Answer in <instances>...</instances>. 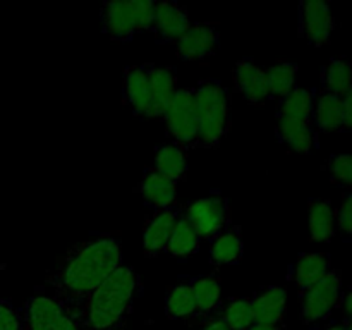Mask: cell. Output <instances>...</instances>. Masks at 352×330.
<instances>
[{"instance_id": "obj_18", "label": "cell", "mask_w": 352, "mask_h": 330, "mask_svg": "<svg viewBox=\"0 0 352 330\" xmlns=\"http://www.w3.org/2000/svg\"><path fill=\"white\" fill-rule=\"evenodd\" d=\"M140 192L143 196L144 203L150 205L155 212L170 208V206H175L177 182L158 174L153 167H148L144 170L143 179H141Z\"/></svg>"}, {"instance_id": "obj_3", "label": "cell", "mask_w": 352, "mask_h": 330, "mask_svg": "<svg viewBox=\"0 0 352 330\" xmlns=\"http://www.w3.org/2000/svg\"><path fill=\"white\" fill-rule=\"evenodd\" d=\"M198 146L219 148L230 129V95L219 79H203L192 88Z\"/></svg>"}, {"instance_id": "obj_10", "label": "cell", "mask_w": 352, "mask_h": 330, "mask_svg": "<svg viewBox=\"0 0 352 330\" xmlns=\"http://www.w3.org/2000/svg\"><path fill=\"white\" fill-rule=\"evenodd\" d=\"M336 19L327 2L305 0L299 3V36L313 47H323L330 41Z\"/></svg>"}, {"instance_id": "obj_36", "label": "cell", "mask_w": 352, "mask_h": 330, "mask_svg": "<svg viewBox=\"0 0 352 330\" xmlns=\"http://www.w3.org/2000/svg\"><path fill=\"white\" fill-rule=\"evenodd\" d=\"M250 330H282V327H272V325H260V323H254Z\"/></svg>"}, {"instance_id": "obj_38", "label": "cell", "mask_w": 352, "mask_h": 330, "mask_svg": "<svg viewBox=\"0 0 352 330\" xmlns=\"http://www.w3.org/2000/svg\"><path fill=\"white\" fill-rule=\"evenodd\" d=\"M344 325H346L347 330H352V318H347V322Z\"/></svg>"}, {"instance_id": "obj_30", "label": "cell", "mask_w": 352, "mask_h": 330, "mask_svg": "<svg viewBox=\"0 0 352 330\" xmlns=\"http://www.w3.org/2000/svg\"><path fill=\"white\" fill-rule=\"evenodd\" d=\"M329 172L333 182L352 188V155H332L329 160Z\"/></svg>"}, {"instance_id": "obj_9", "label": "cell", "mask_w": 352, "mask_h": 330, "mask_svg": "<svg viewBox=\"0 0 352 330\" xmlns=\"http://www.w3.org/2000/svg\"><path fill=\"white\" fill-rule=\"evenodd\" d=\"M184 210L201 239H215L232 226V206L226 196L210 195L184 206Z\"/></svg>"}, {"instance_id": "obj_21", "label": "cell", "mask_w": 352, "mask_h": 330, "mask_svg": "<svg viewBox=\"0 0 352 330\" xmlns=\"http://www.w3.org/2000/svg\"><path fill=\"white\" fill-rule=\"evenodd\" d=\"M330 268V256L327 253H301L291 267V280L299 291L322 280Z\"/></svg>"}, {"instance_id": "obj_32", "label": "cell", "mask_w": 352, "mask_h": 330, "mask_svg": "<svg viewBox=\"0 0 352 330\" xmlns=\"http://www.w3.org/2000/svg\"><path fill=\"white\" fill-rule=\"evenodd\" d=\"M336 220L344 236H352V192L344 196L339 212H336Z\"/></svg>"}, {"instance_id": "obj_2", "label": "cell", "mask_w": 352, "mask_h": 330, "mask_svg": "<svg viewBox=\"0 0 352 330\" xmlns=\"http://www.w3.org/2000/svg\"><path fill=\"white\" fill-rule=\"evenodd\" d=\"M140 287V275L134 268L120 265L79 311L82 330H124Z\"/></svg>"}, {"instance_id": "obj_28", "label": "cell", "mask_w": 352, "mask_h": 330, "mask_svg": "<svg viewBox=\"0 0 352 330\" xmlns=\"http://www.w3.org/2000/svg\"><path fill=\"white\" fill-rule=\"evenodd\" d=\"M323 91L344 96L352 88V64L346 58H332L322 74Z\"/></svg>"}, {"instance_id": "obj_16", "label": "cell", "mask_w": 352, "mask_h": 330, "mask_svg": "<svg viewBox=\"0 0 352 330\" xmlns=\"http://www.w3.org/2000/svg\"><path fill=\"white\" fill-rule=\"evenodd\" d=\"M236 91L250 103H263L268 100L265 69L251 58H243L234 67Z\"/></svg>"}, {"instance_id": "obj_29", "label": "cell", "mask_w": 352, "mask_h": 330, "mask_svg": "<svg viewBox=\"0 0 352 330\" xmlns=\"http://www.w3.org/2000/svg\"><path fill=\"white\" fill-rule=\"evenodd\" d=\"M217 318L229 330H250L254 325L250 298H230Z\"/></svg>"}, {"instance_id": "obj_23", "label": "cell", "mask_w": 352, "mask_h": 330, "mask_svg": "<svg viewBox=\"0 0 352 330\" xmlns=\"http://www.w3.org/2000/svg\"><path fill=\"white\" fill-rule=\"evenodd\" d=\"M199 244H201V237L196 232V229L192 227V223L189 222L188 215H186V210L182 208L181 215H179L177 223L174 227V232H172L170 239H168L167 251L170 256H174L175 260H189L191 256H195L199 251Z\"/></svg>"}, {"instance_id": "obj_5", "label": "cell", "mask_w": 352, "mask_h": 330, "mask_svg": "<svg viewBox=\"0 0 352 330\" xmlns=\"http://www.w3.org/2000/svg\"><path fill=\"white\" fill-rule=\"evenodd\" d=\"M153 17V0H112L100 10L103 33L117 43H127L136 34L151 31Z\"/></svg>"}, {"instance_id": "obj_20", "label": "cell", "mask_w": 352, "mask_h": 330, "mask_svg": "<svg viewBox=\"0 0 352 330\" xmlns=\"http://www.w3.org/2000/svg\"><path fill=\"white\" fill-rule=\"evenodd\" d=\"M313 126L318 133H337L344 129L342 96L322 89L313 103Z\"/></svg>"}, {"instance_id": "obj_22", "label": "cell", "mask_w": 352, "mask_h": 330, "mask_svg": "<svg viewBox=\"0 0 352 330\" xmlns=\"http://www.w3.org/2000/svg\"><path fill=\"white\" fill-rule=\"evenodd\" d=\"M244 254L243 230L239 226H230L222 234L210 241V261L217 267L239 263Z\"/></svg>"}, {"instance_id": "obj_15", "label": "cell", "mask_w": 352, "mask_h": 330, "mask_svg": "<svg viewBox=\"0 0 352 330\" xmlns=\"http://www.w3.org/2000/svg\"><path fill=\"white\" fill-rule=\"evenodd\" d=\"M254 323L284 329L287 292L280 285H267L250 298Z\"/></svg>"}, {"instance_id": "obj_6", "label": "cell", "mask_w": 352, "mask_h": 330, "mask_svg": "<svg viewBox=\"0 0 352 330\" xmlns=\"http://www.w3.org/2000/svg\"><path fill=\"white\" fill-rule=\"evenodd\" d=\"M168 138L184 151H192L198 146L195 107H192V88H179L162 117Z\"/></svg>"}, {"instance_id": "obj_14", "label": "cell", "mask_w": 352, "mask_h": 330, "mask_svg": "<svg viewBox=\"0 0 352 330\" xmlns=\"http://www.w3.org/2000/svg\"><path fill=\"white\" fill-rule=\"evenodd\" d=\"M182 212V206H170L165 210H157L150 217L143 229V250L144 256L155 258L164 253L170 239L174 227L177 223L179 215Z\"/></svg>"}, {"instance_id": "obj_31", "label": "cell", "mask_w": 352, "mask_h": 330, "mask_svg": "<svg viewBox=\"0 0 352 330\" xmlns=\"http://www.w3.org/2000/svg\"><path fill=\"white\" fill-rule=\"evenodd\" d=\"M0 330H24L23 311L3 298H0Z\"/></svg>"}, {"instance_id": "obj_11", "label": "cell", "mask_w": 352, "mask_h": 330, "mask_svg": "<svg viewBox=\"0 0 352 330\" xmlns=\"http://www.w3.org/2000/svg\"><path fill=\"white\" fill-rule=\"evenodd\" d=\"M175 45L181 60H201L219 50V28L212 23H191Z\"/></svg>"}, {"instance_id": "obj_25", "label": "cell", "mask_w": 352, "mask_h": 330, "mask_svg": "<svg viewBox=\"0 0 352 330\" xmlns=\"http://www.w3.org/2000/svg\"><path fill=\"white\" fill-rule=\"evenodd\" d=\"M151 167L158 174L179 182L184 181L188 175V162H186V151L174 143L158 144L155 148V158Z\"/></svg>"}, {"instance_id": "obj_19", "label": "cell", "mask_w": 352, "mask_h": 330, "mask_svg": "<svg viewBox=\"0 0 352 330\" xmlns=\"http://www.w3.org/2000/svg\"><path fill=\"white\" fill-rule=\"evenodd\" d=\"M195 292L196 316L199 320H215L222 305V284L217 275H199L188 280Z\"/></svg>"}, {"instance_id": "obj_34", "label": "cell", "mask_w": 352, "mask_h": 330, "mask_svg": "<svg viewBox=\"0 0 352 330\" xmlns=\"http://www.w3.org/2000/svg\"><path fill=\"white\" fill-rule=\"evenodd\" d=\"M340 302H342L346 315L349 316V318H352V287L346 292V296H344L342 301H340Z\"/></svg>"}, {"instance_id": "obj_27", "label": "cell", "mask_w": 352, "mask_h": 330, "mask_svg": "<svg viewBox=\"0 0 352 330\" xmlns=\"http://www.w3.org/2000/svg\"><path fill=\"white\" fill-rule=\"evenodd\" d=\"M165 315L170 320H186L196 316V299L189 282L170 285L165 294Z\"/></svg>"}, {"instance_id": "obj_24", "label": "cell", "mask_w": 352, "mask_h": 330, "mask_svg": "<svg viewBox=\"0 0 352 330\" xmlns=\"http://www.w3.org/2000/svg\"><path fill=\"white\" fill-rule=\"evenodd\" d=\"M336 210L327 199H309L308 227L309 237L315 243H329L336 236Z\"/></svg>"}, {"instance_id": "obj_12", "label": "cell", "mask_w": 352, "mask_h": 330, "mask_svg": "<svg viewBox=\"0 0 352 330\" xmlns=\"http://www.w3.org/2000/svg\"><path fill=\"white\" fill-rule=\"evenodd\" d=\"M148 71H150V64L129 65L124 69L122 100L134 116L143 117V119H153Z\"/></svg>"}, {"instance_id": "obj_13", "label": "cell", "mask_w": 352, "mask_h": 330, "mask_svg": "<svg viewBox=\"0 0 352 330\" xmlns=\"http://www.w3.org/2000/svg\"><path fill=\"white\" fill-rule=\"evenodd\" d=\"M191 26L189 10L177 2H155V17L151 33L157 43H172L177 41L186 30Z\"/></svg>"}, {"instance_id": "obj_7", "label": "cell", "mask_w": 352, "mask_h": 330, "mask_svg": "<svg viewBox=\"0 0 352 330\" xmlns=\"http://www.w3.org/2000/svg\"><path fill=\"white\" fill-rule=\"evenodd\" d=\"M342 301V277L337 270H330L322 280L299 291L301 318L306 325H316L329 318Z\"/></svg>"}, {"instance_id": "obj_37", "label": "cell", "mask_w": 352, "mask_h": 330, "mask_svg": "<svg viewBox=\"0 0 352 330\" xmlns=\"http://www.w3.org/2000/svg\"><path fill=\"white\" fill-rule=\"evenodd\" d=\"M323 330H347V329H346V325H344V323H332V325L325 327Z\"/></svg>"}, {"instance_id": "obj_35", "label": "cell", "mask_w": 352, "mask_h": 330, "mask_svg": "<svg viewBox=\"0 0 352 330\" xmlns=\"http://www.w3.org/2000/svg\"><path fill=\"white\" fill-rule=\"evenodd\" d=\"M203 330H229V329L223 325V322H220L219 318H215V320H210V322L206 323L205 329H203Z\"/></svg>"}, {"instance_id": "obj_1", "label": "cell", "mask_w": 352, "mask_h": 330, "mask_svg": "<svg viewBox=\"0 0 352 330\" xmlns=\"http://www.w3.org/2000/svg\"><path fill=\"white\" fill-rule=\"evenodd\" d=\"M122 265V237L119 232H95L72 246L52 274L45 277L34 292L48 296L67 308L79 311L89 296Z\"/></svg>"}, {"instance_id": "obj_33", "label": "cell", "mask_w": 352, "mask_h": 330, "mask_svg": "<svg viewBox=\"0 0 352 330\" xmlns=\"http://www.w3.org/2000/svg\"><path fill=\"white\" fill-rule=\"evenodd\" d=\"M344 105V129L352 131V88L342 96Z\"/></svg>"}, {"instance_id": "obj_4", "label": "cell", "mask_w": 352, "mask_h": 330, "mask_svg": "<svg viewBox=\"0 0 352 330\" xmlns=\"http://www.w3.org/2000/svg\"><path fill=\"white\" fill-rule=\"evenodd\" d=\"M313 103L315 93L298 86L294 91L278 102L277 138L296 153H309L316 144Z\"/></svg>"}, {"instance_id": "obj_17", "label": "cell", "mask_w": 352, "mask_h": 330, "mask_svg": "<svg viewBox=\"0 0 352 330\" xmlns=\"http://www.w3.org/2000/svg\"><path fill=\"white\" fill-rule=\"evenodd\" d=\"M148 79H150L151 116L153 119H162L172 96L177 91V72L170 65L150 64Z\"/></svg>"}, {"instance_id": "obj_26", "label": "cell", "mask_w": 352, "mask_h": 330, "mask_svg": "<svg viewBox=\"0 0 352 330\" xmlns=\"http://www.w3.org/2000/svg\"><path fill=\"white\" fill-rule=\"evenodd\" d=\"M296 78H298V65L294 62H277L265 69L268 98L277 102L284 100L296 89Z\"/></svg>"}, {"instance_id": "obj_8", "label": "cell", "mask_w": 352, "mask_h": 330, "mask_svg": "<svg viewBox=\"0 0 352 330\" xmlns=\"http://www.w3.org/2000/svg\"><path fill=\"white\" fill-rule=\"evenodd\" d=\"M23 311L24 330H82L79 318L48 296L34 292Z\"/></svg>"}]
</instances>
